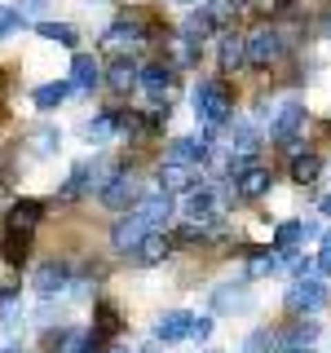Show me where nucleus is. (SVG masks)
<instances>
[{
	"instance_id": "1",
	"label": "nucleus",
	"mask_w": 331,
	"mask_h": 353,
	"mask_svg": "<svg viewBox=\"0 0 331 353\" xmlns=\"http://www.w3.org/2000/svg\"><path fill=\"white\" fill-rule=\"evenodd\" d=\"M234 110V93H230L225 80H199L194 88V115L203 119L208 128H221Z\"/></svg>"
},
{
	"instance_id": "2",
	"label": "nucleus",
	"mask_w": 331,
	"mask_h": 353,
	"mask_svg": "<svg viewBox=\"0 0 331 353\" xmlns=\"http://www.w3.org/2000/svg\"><path fill=\"white\" fill-rule=\"evenodd\" d=\"M283 44H287V40H283L279 27H257L248 40H243V49H248V62H252V66H270V62L283 53Z\"/></svg>"
},
{
	"instance_id": "3",
	"label": "nucleus",
	"mask_w": 331,
	"mask_h": 353,
	"mask_svg": "<svg viewBox=\"0 0 331 353\" xmlns=\"http://www.w3.org/2000/svg\"><path fill=\"white\" fill-rule=\"evenodd\" d=\"M102 203L110 208V212H124V208L141 203V181L128 172H115L110 181H102Z\"/></svg>"
},
{
	"instance_id": "4",
	"label": "nucleus",
	"mask_w": 331,
	"mask_h": 353,
	"mask_svg": "<svg viewBox=\"0 0 331 353\" xmlns=\"http://www.w3.org/2000/svg\"><path fill=\"white\" fill-rule=\"evenodd\" d=\"M323 305H327V287L318 279H296L287 287V309L292 314H318Z\"/></svg>"
},
{
	"instance_id": "5",
	"label": "nucleus",
	"mask_w": 331,
	"mask_h": 353,
	"mask_svg": "<svg viewBox=\"0 0 331 353\" xmlns=\"http://www.w3.org/2000/svg\"><path fill=\"white\" fill-rule=\"evenodd\" d=\"M301 128H305V106L301 102H287L279 115H274V137H279L287 150L296 146V132H301Z\"/></svg>"
},
{
	"instance_id": "6",
	"label": "nucleus",
	"mask_w": 331,
	"mask_h": 353,
	"mask_svg": "<svg viewBox=\"0 0 331 353\" xmlns=\"http://www.w3.org/2000/svg\"><path fill=\"white\" fill-rule=\"evenodd\" d=\"M190 331H194V314L172 309V314H163L159 323H154V340H159V345H172V340H185Z\"/></svg>"
},
{
	"instance_id": "7",
	"label": "nucleus",
	"mask_w": 331,
	"mask_h": 353,
	"mask_svg": "<svg viewBox=\"0 0 331 353\" xmlns=\"http://www.w3.org/2000/svg\"><path fill=\"white\" fill-rule=\"evenodd\" d=\"M314 340H318V323H296L292 331L274 336V353H309Z\"/></svg>"
},
{
	"instance_id": "8",
	"label": "nucleus",
	"mask_w": 331,
	"mask_h": 353,
	"mask_svg": "<svg viewBox=\"0 0 331 353\" xmlns=\"http://www.w3.org/2000/svg\"><path fill=\"white\" fill-rule=\"evenodd\" d=\"M270 190V172L261 163H243V172L234 176V199H261Z\"/></svg>"
},
{
	"instance_id": "9",
	"label": "nucleus",
	"mask_w": 331,
	"mask_h": 353,
	"mask_svg": "<svg viewBox=\"0 0 331 353\" xmlns=\"http://www.w3.org/2000/svg\"><path fill=\"white\" fill-rule=\"evenodd\" d=\"M208 159V137H177L168 146V159L163 163H181V168H190V163H203Z\"/></svg>"
},
{
	"instance_id": "10",
	"label": "nucleus",
	"mask_w": 331,
	"mask_h": 353,
	"mask_svg": "<svg viewBox=\"0 0 331 353\" xmlns=\"http://www.w3.org/2000/svg\"><path fill=\"white\" fill-rule=\"evenodd\" d=\"M40 216H44V203H36V199H22V203H14V208H9V221H5V230L31 234V230L40 225Z\"/></svg>"
},
{
	"instance_id": "11",
	"label": "nucleus",
	"mask_w": 331,
	"mask_h": 353,
	"mask_svg": "<svg viewBox=\"0 0 331 353\" xmlns=\"http://www.w3.org/2000/svg\"><path fill=\"white\" fill-rule=\"evenodd\" d=\"M146 239V225H141V216L132 212V216H124L115 230H110V248L115 252H137V243Z\"/></svg>"
},
{
	"instance_id": "12",
	"label": "nucleus",
	"mask_w": 331,
	"mask_h": 353,
	"mask_svg": "<svg viewBox=\"0 0 331 353\" xmlns=\"http://www.w3.org/2000/svg\"><path fill=\"white\" fill-rule=\"evenodd\" d=\"M102 84V62L93 53H75L71 58V88H97Z\"/></svg>"
},
{
	"instance_id": "13",
	"label": "nucleus",
	"mask_w": 331,
	"mask_h": 353,
	"mask_svg": "<svg viewBox=\"0 0 331 353\" xmlns=\"http://www.w3.org/2000/svg\"><path fill=\"white\" fill-rule=\"evenodd\" d=\"M115 331H119V309L110 305V301H102V305H97V331L88 336V353H97L110 336H115Z\"/></svg>"
},
{
	"instance_id": "14",
	"label": "nucleus",
	"mask_w": 331,
	"mask_h": 353,
	"mask_svg": "<svg viewBox=\"0 0 331 353\" xmlns=\"http://www.w3.org/2000/svg\"><path fill=\"white\" fill-rule=\"evenodd\" d=\"M66 283H71V270H66L62 261H44L40 270H36V292H40V296H53V292H62Z\"/></svg>"
},
{
	"instance_id": "15",
	"label": "nucleus",
	"mask_w": 331,
	"mask_h": 353,
	"mask_svg": "<svg viewBox=\"0 0 331 353\" xmlns=\"http://www.w3.org/2000/svg\"><path fill=\"white\" fill-rule=\"evenodd\" d=\"M141 36H146V31H141V22H137V18H124V22H115V27L106 31V44L124 53V49H137Z\"/></svg>"
},
{
	"instance_id": "16",
	"label": "nucleus",
	"mask_w": 331,
	"mask_h": 353,
	"mask_svg": "<svg viewBox=\"0 0 331 353\" xmlns=\"http://www.w3.org/2000/svg\"><path fill=\"white\" fill-rule=\"evenodd\" d=\"M137 216H141V225H159V221H168V216H172V199L163 194V190L146 194V199L137 203Z\"/></svg>"
},
{
	"instance_id": "17",
	"label": "nucleus",
	"mask_w": 331,
	"mask_h": 353,
	"mask_svg": "<svg viewBox=\"0 0 331 353\" xmlns=\"http://www.w3.org/2000/svg\"><path fill=\"white\" fill-rule=\"evenodd\" d=\"M137 80H141V88H146L150 97H168L172 93V66L154 62V66H146V71H137Z\"/></svg>"
},
{
	"instance_id": "18",
	"label": "nucleus",
	"mask_w": 331,
	"mask_h": 353,
	"mask_svg": "<svg viewBox=\"0 0 331 353\" xmlns=\"http://www.w3.org/2000/svg\"><path fill=\"white\" fill-rule=\"evenodd\" d=\"M212 305L225 309V314H230V309H252V292H248V287H234V283H230V287H217V292H212Z\"/></svg>"
},
{
	"instance_id": "19",
	"label": "nucleus",
	"mask_w": 331,
	"mask_h": 353,
	"mask_svg": "<svg viewBox=\"0 0 331 353\" xmlns=\"http://www.w3.org/2000/svg\"><path fill=\"white\" fill-rule=\"evenodd\" d=\"M159 181H163V194H168V190H194L199 176L190 168H181V163H163V168H159Z\"/></svg>"
},
{
	"instance_id": "20",
	"label": "nucleus",
	"mask_w": 331,
	"mask_h": 353,
	"mask_svg": "<svg viewBox=\"0 0 331 353\" xmlns=\"http://www.w3.org/2000/svg\"><path fill=\"white\" fill-rule=\"evenodd\" d=\"M305 234H314V225H309V221H287V225L274 230V248H279V252H292Z\"/></svg>"
},
{
	"instance_id": "21",
	"label": "nucleus",
	"mask_w": 331,
	"mask_h": 353,
	"mask_svg": "<svg viewBox=\"0 0 331 353\" xmlns=\"http://www.w3.org/2000/svg\"><path fill=\"white\" fill-rule=\"evenodd\" d=\"M212 212H217V199H212V190H194L190 199H185V216H190L194 225L212 221Z\"/></svg>"
},
{
	"instance_id": "22",
	"label": "nucleus",
	"mask_w": 331,
	"mask_h": 353,
	"mask_svg": "<svg viewBox=\"0 0 331 353\" xmlns=\"http://www.w3.org/2000/svg\"><path fill=\"white\" fill-rule=\"evenodd\" d=\"M168 252H172V243L163 239V234H146V239L137 243V261H141V265H159Z\"/></svg>"
},
{
	"instance_id": "23",
	"label": "nucleus",
	"mask_w": 331,
	"mask_h": 353,
	"mask_svg": "<svg viewBox=\"0 0 331 353\" xmlns=\"http://www.w3.org/2000/svg\"><path fill=\"white\" fill-rule=\"evenodd\" d=\"M248 62V49H243V36L230 31L225 40H221V71H239V66Z\"/></svg>"
},
{
	"instance_id": "24",
	"label": "nucleus",
	"mask_w": 331,
	"mask_h": 353,
	"mask_svg": "<svg viewBox=\"0 0 331 353\" xmlns=\"http://www.w3.org/2000/svg\"><path fill=\"white\" fill-rule=\"evenodd\" d=\"M0 252H5L9 265H22L31 252V234H18V230H5V243H0Z\"/></svg>"
},
{
	"instance_id": "25",
	"label": "nucleus",
	"mask_w": 331,
	"mask_h": 353,
	"mask_svg": "<svg viewBox=\"0 0 331 353\" xmlns=\"http://www.w3.org/2000/svg\"><path fill=\"white\" fill-rule=\"evenodd\" d=\"M88 176H93V163H75V168H71V181H66L62 190H58V199H80L88 185H93Z\"/></svg>"
},
{
	"instance_id": "26",
	"label": "nucleus",
	"mask_w": 331,
	"mask_h": 353,
	"mask_svg": "<svg viewBox=\"0 0 331 353\" xmlns=\"http://www.w3.org/2000/svg\"><path fill=\"white\" fill-rule=\"evenodd\" d=\"M132 84H137V66L128 58H115L110 62V88H115V93H128Z\"/></svg>"
},
{
	"instance_id": "27",
	"label": "nucleus",
	"mask_w": 331,
	"mask_h": 353,
	"mask_svg": "<svg viewBox=\"0 0 331 353\" xmlns=\"http://www.w3.org/2000/svg\"><path fill=\"white\" fill-rule=\"evenodd\" d=\"M318 172H323V159H318V154H296V159H292V181L309 185Z\"/></svg>"
},
{
	"instance_id": "28",
	"label": "nucleus",
	"mask_w": 331,
	"mask_h": 353,
	"mask_svg": "<svg viewBox=\"0 0 331 353\" xmlns=\"http://www.w3.org/2000/svg\"><path fill=\"white\" fill-rule=\"evenodd\" d=\"M66 93H71V84H62V80H58V84H40V88H36V106H40V110H53V106L66 102Z\"/></svg>"
},
{
	"instance_id": "29",
	"label": "nucleus",
	"mask_w": 331,
	"mask_h": 353,
	"mask_svg": "<svg viewBox=\"0 0 331 353\" xmlns=\"http://www.w3.org/2000/svg\"><path fill=\"white\" fill-rule=\"evenodd\" d=\"M40 36L44 40H53V44H62V49H71V44H75V27H71V22H40Z\"/></svg>"
},
{
	"instance_id": "30",
	"label": "nucleus",
	"mask_w": 331,
	"mask_h": 353,
	"mask_svg": "<svg viewBox=\"0 0 331 353\" xmlns=\"http://www.w3.org/2000/svg\"><path fill=\"white\" fill-rule=\"evenodd\" d=\"M58 146H62V132L53 128V124H44V128L31 132V150H36V154H53Z\"/></svg>"
},
{
	"instance_id": "31",
	"label": "nucleus",
	"mask_w": 331,
	"mask_h": 353,
	"mask_svg": "<svg viewBox=\"0 0 331 353\" xmlns=\"http://www.w3.org/2000/svg\"><path fill=\"white\" fill-rule=\"evenodd\" d=\"M110 132H115V110H102V115L88 124V137H93V141H106Z\"/></svg>"
},
{
	"instance_id": "32",
	"label": "nucleus",
	"mask_w": 331,
	"mask_h": 353,
	"mask_svg": "<svg viewBox=\"0 0 331 353\" xmlns=\"http://www.w3.org/2000/svg\"><path fill=\"white\" fill-rule=\"evenodd\" d=\"M239 154H252L257 150V128H248V124H234V141H230Z\"/></svg>"
},
{
	"instance_id": "33",
	"label": "nucleus",
	"mask_w": 331,
	"mask_h": 353,
	"mask_svg": "<svg viewBox=\"0 0 331 353\" xmlns=\"http://www.w3.org/2000/svg\"><path fill=\"white\" fill-rule=\"evenodd\" d=\"M243 353H274V336L270 331H252V336L243 340Z\"/></svg>"
},
{
	"instance_id": "34",
	"label": "nucleus",
	"mask_w": 331,
	"mask_h": 353,
	"mask_svg": "<svg viewBox=\"0 0 331 353\" xmlns=\"http://www.w3.org/2000/svg\"><path fill=\"white\" fill-rule=\"evenodd\" d=\"M18 27H22V14H18V9H9V5H0V40L14 36Z\"/></svg>"
},
{
	"instance_id": "35",
	"label": "nucleus",
	"mask_w": 331,
	"mask_h": 353,
	"mask_svg": "<svg viewBox=\"0 0 331 353\" xmlns=\"http://www.w3.org/2000/svg\"><path fill=\"white\" fill-rule=\"evenodd\" d=\"M318 270H323V274H331V230L323 234V252H318Z\"/></svg>"
},
{
	"instance_id": "36",
	"label": "nucleus",
	"mask_w": 331,
	"mask_h": 353,
	"mask_svg": "<svg viewBox=\"0 0 331 353\" xmlns=\"http://www.w3.org/2000/svg\"><path fill=\"white\" fill-rule=\"evenodd\" d=\"M190 336L208 340V336H212V318H194V331H190Z\"/></svg>"
},
{
	"instance_id": "37",
	"label": "nucleus",
	"mask_w": 331,
	"mask_h": 353,
	"mask_svg": "<svg viewBox=\"0 0 331 353\" xmlns=\"http://www.w3.org/2000/svg\"><path fill=\"white\" fill-rule=\"evenodd\" d=\"M274 265H279L274 256H252V274H265V270H274Z\"/></svg>"
},
{
	"instance_id": "38",
	"label": "nucleus",
	"mask_w": 331,
	"mask_h": 353,
	"mask_svg": "<svg viewBox=\"0 0 331 353\" xmlns=\"http://www.w3.org/2000/svg\"><path fill=\"white\" fill-rule=\"evenodd\" d=\"M323 212H327V216H331V194H327V199H323Z\"/></svg>"
},
{
	"instance_id": "39",
	"label": "nucleus",
	"mask_w": 331,
	"mask_h": 353,
	"mask_svg": "<svg viewBox=\"0 0 331 353\" xmlns=\"http://www.w3.org/2000/svg\"><path fill=\"white\" fill-rule=\"evenodd\" d=\"M181 5H194V0H181Z\"/></svg>"
}]
</instances>
